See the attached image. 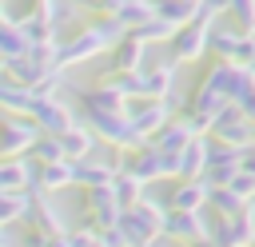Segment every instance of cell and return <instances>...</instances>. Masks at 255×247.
Here are the masks:
<instances>
[{
	"label": "cell",
	"instance_id": "1",
	"mask_svg": "<svg viewBox=\"0 0 255 247\" xmlns=\"http://www.w3.org/2000/svg\"><path fill=\"white\" fill-rule=\"evenodd\" d=\"M211 28H215V20H207V16H195L191 24H183V28L171 36V56H175L179 64L199 60V56L211 48Z\"/></svg>",
	"mask_w": 255,
	"mask_h": 247
},
{
	"label": "cell",
	"instance_id": "2",
	"mask_svg": "<svg viewBox=\"0 0 255 247\" xmlns=\"http://www.w3.org/2000/svg\"><path fill=\"white\" fill-rule=\"evenodd\" d=\"M171 108H175V100H171V96H163V100H143L139 108H131V104H128V116H131L135 131H139L143 139H151V135L171 120Z\"/></svg>",
	"mask_w": 255,
	"mask_h": 247
},
{
	"label": "cell",
	"instance_id": "3",
	"mask_svg": "<svg viewBox=\"0 0 255 247\" xmlns=\"http://www.w3.org/2000/svg\"><path fill=\"white\" fill-rule=\"evenodd\" d=\"M48 135H64L68 127H76V120H72V112L56 100V96H36L32 100V112H28Z\"/></svg>",
	"mask_w": 255,
	"mask_h": 247
},
{
	"label": "cell",
	"instance_id": "4",
	"mask_svg": "<svg viewBox=\"0 0 255 247\" xmlns=\"http://www.w3.org/2000/svg\"><path fill=\"white\" fill-rule=\"evenodd\" d=\"M44 135V127L28 116V120H20L16 112H8V120H4V155H20V151H32V143Z\"/></svg>",
	"mask_w": 255,
	"mask_h": 247
},
{
	"label": "cell",
	"instance_id": "5",
	"mask_svg": "<svg viewBox=\"0 0 255 247\" xmlns=\"http://www.w3.org/2000/svg\"><path fill=\"white\" fill-rule=\"evenodd\" d=\"M36 187H40V163L8 155L0 167V191H36Z\"/></svg>",
	"mask_w": 255,
	"mask_h": 247
},
{
	"label": "cell",
	"instance_id": "6",
	"mask_svg": "<svg viewBox=\"0 0 255 247\" xmlns=\"http://www.w3.org/2000/svg\"><path fill=\"white\" fill-rule=\"evenodd\" d=\"M120 167L131 171V175H139L143 183L167 175V167H163V147H155V143H139V147H131V155H124Z\"/></svg>",
	"mask_w": 255,
	"mask_h": 247
},
{
	"label": "cell",
	"instance_id": "7",
	"mask_svg": "<svg viewBox=\"0 0 255 247\" xmlns=\"http://www.w3.org/2000/svg\"><path fill=\"white\" fill-rule=\"evenodd\" d=\"M163 235L167 239H179V243H199V239H211V223L199 211H171Z\"/></svg>",
	"mask_w": 255,
	"mask_h": 247
},
{
	"label": "cell",
	"instance_id": "8",
	"mask_svg": "<svg viewBox=\"0 0 255 247\" xmlns=\"http://www.w3.org/2000/svg\"><path fill=\"white\" fill-rule=\"evenodd\" d=\"M211 187L215 183L207 175H195V179L179 183L175 195H171V211H203V203H211Z\"/></svg>",
	"mask_w": 255,
	"mask_h": 247
},
{
	"label": "cell",
	"instance_id": "9",
	"mask_svg": "<svg viewBox=\"0 0 255 247\" xmlns=\"http://www.w3.org/2000/svg\"><path fill=\"white\" fill-rule=\"evenodd\" d=\"M191 139H195V127H191V120H187V116L167 120V124L151 135V143H155V147H163V151H183Z\"/></svg>",
	"mask_w": 255,
	"mask_h": 247
},
{
	"label": "cell",
	"instance_id": "10",
	"mask_svg": "<svg viewBox=\"0 0 255 247\" xmlns=\"http://www.w3.org/2000/svg\"><path fill=\"white\" fill-rule=\"evenodd\" d=\"M143 40L139 36H124L120 44H116V52H112V72H143Z\"/></svg>",
	"mask_w": 255,
	"mask_h": 247
},
{
	"label": "cell",
	"instance_id": "11",
	"mask_svg": "<svg viewBox=\"0 0 255 247\" xmlns=\"http://www.w3.org/2000/svg\"><path fill=\"white\" fill-rule=\"evenodd\" d=\"M84 108L88 112H128V96L116 84H96L92 92H84Z\"/></svg>",
	"mask_w": 255,
	"mask_h": 247
},
{
	"label": "cell",
	"instance_id": "12",
	"mask_svg": "<svg viewBox=\"0 0 255 247\" xmlns=\"http://www.w3.org/2000/svg\"><path fill=\"white\" fill-rule=\"evenodd\" d=\"M207 159H211V139L207 135H195L183 151H179V175H187V179H195V175H203L207 171Z\"/></svg>",
	"mask_w": 255,
	"mask_h": 247
},
{
	"label": "cell",
	"instance_id": "13",
	"mask_svg": "<svg viewBox=\"0 0 255 247\" xmlns=\"http://www.w3.org/2000/svg\"><path fill=\"white\" fill-rule=\"evenodd\" d=\"M32 100H36V92L4 72V80H0V104H4V112H16V116L20 112H32Z\"/></svg>",
	"mask_w": 255,
	"mask_h": 247
},
{
	"label": "cell",
	"instance_id": "14",
	"mask_svg": "<svg viewBox=\"0 0 255 247\" xmlns=\"http://www.w3.org/2000/svg\"><path fill=\"white\" fill-rule=\"evenodd\" d=\"M76 183V159H56V163H40V187L44 191H60Z\"/></svg>",
	"mask_w": 255,
	"mask_h": 247
},
{
	"label": "cell",
	"instance_id": "15",
	"mask_svg": "<svg viewBox=\"0 0 255 247\" xmlns=\"http://www.w3.org/2000/svg\"><path fill=\"white\" fill-rule=\"evenodd\" d=\"M116 175H120V167H112V163H96V159L76 163V183H84V187H108V183H116Z\"/></svg>",
	"mask_w": 255,
	"mask_h": 247
},
{
	"label": "cell",
	"instance_id": "16",
	"mask_svg": "<svg viewBox=\"0 0 255 247\" xmlns=\"http://www.w3.org/2000/svg\"><path fill=\"white\" fill-rule=\"evenodd\" d=\"M32 207H36L32 191H0V219L4 223H16V219L32 215Z\"/></svg>",
	"mask_w": 255,
	"mask_h": 247
},
{
	"label": "cell",
	"instance_id": "17",
	"mask_svg": "<svg viewBox=\"0 0 255 247\" xmlns=\"http://www.w3.org/2000/svg\"><path fill=\"white\" fill-rule=\"evenodd\" d=\"M155 16H163L175 28H183V24H191L199 16V4L195 0H155Z\"/></svg>",
	"mask_w": 255,
	"mask_h": 247
},
{
	"label": "cell",
	"instance_id": "18",
	"mask_svg": "<svg viewBox=\"0 0 255 247\" xmlns=\"http://www.w3.org/2000/svg\"><path fill=\"white\" fill-rule=\"evenodd\" d=\"M239 40H243V32H239V28H223V24L215 20V28H211V52H215L219 60H235Z\"/></svg>",
	"mask_w": 255,
	"mask_h": 247
},
{
	"label": "cell",
	"instance_id": "19",
	"mask_svg": "<svg viewBox=\"0 0 255 247\" xmlns=\"http://www.w3.org/2000/svg\"><path fill=\"white\" fill-rule=\"evenodd\" d=\"M60 139H64V155H68V159H76V163H80V159H88V155H92V143H96V139H92V131H88V127H80V124H76V127H68Z\"/></svg>",
	"mask_w": 255,
	"mask_h": 247
},
{
	"label": "cell",
	"instance_id": "20",
	"mask_svg": "<svg viewBox=\"0 0 255 247\" xmlns=\"http://www.w3.org/2000/svg\"><path fill=\"white\" fill-rule=\"evenodd\" d=\"M179 28L171 24V20H163V16H151L147 24H139V28H131V36H139L143 44H155V40H171Z\"/></svg>",
	"mask_w": 255,
	"mask_h": 247
},
{
	"label": "cell",
	"instance_id": "21",
	"mask_svg": "<svg viewBox=\"0 0 255 247\" xmlns=\"http://www.w3.org/2000/svg\"><path fill=\"white\" fill-rule=\"evenodd\" d=\"M116 16H120V20L128 24V32H131V28H139V24H147V20L155 16V0H128Z\"/></svg>",
	"mask_w": 255,
	"mask_h": 247
},
{
	"label": "cell",
	"instance_id": "22",
	"mask_svg": "<svg viewBox=\"0 0 255 247\" xmlns=\"http://www.w3.org/2000/svg\"><path fill=\"white\" fill-rule=\"evenodd\" d=\"M32 159H36V163H56V159H68V155H64V139L44 131V135L32 143Z\"/></svg>",
	"mask_w": 255,
	"mask_h": 247
},
{
	"label": "cell",
	"instance_id": "23",
	"mask_svg": "<svg viewBox=\"0 0 255 247\" xmlns=\"http://www.w3.org/2000/svg\"><path fill=\"white\" fill-rule=\"evenodd\" d=\"M211 207H219L223 215H239V211L247 207V199H243V195H235L227 183H215V187H211Z\"/></svg>",
	"mask_w": 255,
	"mask_h": 247
},
{
	"label": "cell",
	"instance_id": "24",
	"mask_svg": "<svg viewBox=\"0 0 255 247\" xmlns=\"http://www.w3.org/2000/svg\"><path fill=\"white\" fill-rule=\"evenodd\" d=\"M139 183H143L139 175H131V171H124V167H120V175H116V183H112V187H116V195H120V203H124V207H131V203H139V199H143V195H139Z\"/></svg>",
	"mask_w": 255,
	"mask_h": 247
},
{
	"label": "cell",
	"instance_id": "25",
	"mask_svg": "<svg viewBox=\"0 0 255 247\" xmlns=\"http://www.w3.org/2000/svg\"><path fill=\"white\" fill-rule=\"evenodd\" d=\"M227 16L235 20L239 32H251L255 36V0H231L227 4Z\"/></svg>",
	"mask_w": 255,
	"mask_h": 247
},
{
	"label": "cell",
	"instance_id": "26",
	"mask_svg": "<svg viewBox=\"0 0 255 247\" xmlns=\"http://www.w3.org/2000/svg\"><path fill=\"white\" fill-rule=\"evenodd\" d=\"M227 187H231L235 195H243V199H255V175H251V171H239Z\"/></svg>",
	"mask_w": 255,
	"mask_h": 247
},
{
	"label": "cell",
	"instance_id": "27",
	"mask_svg": "<svg viewBox=\"0 0 255 247\" xmlns=\"http://www.w3.org/2000/svg\"><path fill=\"white\" fill-rule=\"evenodd\" d=\"M80 4H88V8H96V16H116L128 0H80Z\"/></svg>",
	"mask_w": 255,
	"mask_h": 247
},
{
	"label": "cell",
	"instance_id": "28",
	"mask_svg": "<svg viewBox=\"0 0 255 247\" xmlns=\"http://www.w3.org/2000/svg\"><path fill=\"white\" fill-rule=\"evenodd\" d=\"M48 247H80V243H76V235H52Z\"/></svg>",
	"mask_w": 255,
	"mask_h": 247
},
{
	"label": "cell",
	"instance_id": "29",
	"mask_svg": "<svg viewBox=\"0 0 255 247\" xmlns=\"http://www.w3.org/2000/svg\"><path fill=\"white\" fill-rule=\"evenodd\" d=\"M84 247H104V239H100V235H96V239H88V243H84Z\"/></svg>",
	"mask_w": 255,
	"mask_h": 247
},
{
	"label": "cell",
	"instance_id": "30",
	"mask_svg": "<svg viewBox=\"0 0 255 247\" xmlns=\"http://www.w3.org/2000/svg\"><path fill=\"white\" fill-rule=\"evenodd\" d=\"M251 76H255V60H251Z\"/></svg>",
	"mask_w": 255,
	"mask_h": 247
},
{
	"label": "cell",
	"instance_id": "31",
	"mask_svg": "<svg viewBox=\"0 0 255 247\" xmlns=\"http://www.w3.org/2000/svg\"><path fill=\"white\" fill-rule=\"evenodd\" d=\"M251 207H255V199H251Z\"/></svg>",
	"mask_w": 255,
	"mask_h": 247
},
{
	"label": "cell",
	"instance_id": "32",
	"mask_svg": "<svg viewBox=\"0 0 255 247\" xmlns=\"http://www.w3.org/2000/svg\"><path fill=\"white\" fill-rule=\"evenodd\" d=\"M195 4H203V0H195Z\"/></svg>",
	"mask_w": 255,
	"mask_h": 247
}]
</instances>
